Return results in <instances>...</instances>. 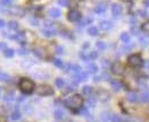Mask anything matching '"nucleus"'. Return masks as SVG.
I'll return each mask as SVG.
<instances>
[{
	"instance_id": "f257e3e1",
	"label": "nucleus",
	"mask_w": 149,
	"mask_h": 122,
	"mask_svg": "<svg viewBox=\"0 0 149 122\" xmlns=\"http://www.w3.org/2000/svg\"><path fill=\"white\" fill-rule=\"evenodd\" d=\"M83 102H84V101H83V98H82L81 95L74 94V95L70 96V97L65 101V105H66L68 109H71V110H73V111H76V110H79V109L82 107Z\"/></svg>"
},
{
	"instance_id": "f03ea898",
	"label": "nucleus",
	"mask_w": 149,
	"mask_h": 122,
	"mask_svg": "<svg viewBox=\"0 0 149 122\" xmlns=\"http://www.w3.org/2000/svg\"><path fill=\"white\" fill-rule=\"evenodd\" d=\"M18 87L24 93V94H31L33 91H34V83L28 79V78H22L18 83Z\"/></svg>"
},
{
	"instance_id": "7ed1b4c3",
	"label": "nucleus",
	"mask_w": 149,
	"mask_h": 122,
	"mask_svg": "<svg viewBox=\"0 0 149 122\" xmlns=\"http://www.w3.org/2000/svg\"><path fill=\"white\" fill-rule=\"evenodd\" d=\"M127 62L133 68H139V67H141L144 65V60H142L140 54H131L127 58Z\"/></svg>"
},
{
	"instance_id": "20e7f679",
	"label": "nucleus",
	"mask_w": 149,
	"mask_h": 122,
	"mask_svg": "<svg viewBox=\"0 0 149 122\" xmlns=\"http://www.w3.org/2000/svg\"><path fill=\"white\" fill-rule=\"evenodd\" d=\"M37 94L40 96H49V95L54 94V89L49 85H40L37 88Z\"/></svg>"
},
{
	"instance_id": "39448f33",
	"label": "nucleus",
	"mask_w": 149,
	"mask_h": 122,
	"mask_svg": "<svg viewBox=\"0 0 149 122\" xmlns=\"http://www.w3.org/2000/svg\"><path fill=\"white\" fill-rule=\"evenodd\" d=\"M67 19L70 22H77L81 19V13L76 9H72L67 13Z\"/></svg>"
},
{
	"instance_id": "423d86ee",
	"label": "nucleus",
	"mask_w": 149,
	"mask_h": 122,
	"mask_svg": "<svg viewBox=\"0 0 149 122\" xmlns=\"http://www.w3.org/2000/svg\"><path fill=\"white\" fill-rule=\"evenodd\" d=\"M112 71H113L114 75H116V76H121V75L124 73L125 68L121 62H115V63L112 66Z\"/></svg>"
},
{
	"instance_id": "0eeeda50",
	"label": "nucleus",
	"mask_w": 149,
	"mask_h": 122,
	"mask_svg": "<svg viewBox=\"0 0 149 122\" xmlns=\"http://www.w3.org/2000/svg\"><path fill=\"white\" fill-rule=\"evenodd\" d=\"M41 33H42V35L46 36V37H52V36L56 34V31H55V28H54L51 25H46L45 28H42Z\"/></svg>"
},
{
	"instance_id": "6e6552de",
	"label": "nucleus",
	"mask_w": 149,
	"mask_h": 122,
	"mask_svg": "<svg viewBox=\"0 0 149 122\" xmlns=\"http://www.w3.org/2000/svg\"><path fill=\"white\" fill-rule=\"evenodd\" d=\"M122 13H123V8H122V6L120 3H113L112 5V14H113V16L119 17V16L122 15Z\"/></svg>"
},
{
	"instance_id": "1a4fd4ad",
	"label": "nucleus",
	"mask_w": 149,
	"mask_h": 122,
	"mask_svg": "<svg viewBox=\"0 0 149 122\" xmlns=\"http://www.w3.org/2000/svg\"><path fill=\"white\" fill-rule=\"evenodd\" d=\"M87 78H88V73H84V71H80V73H75L74 76H73V79L75 80L76 84H79V83L85 80Z\"/></svg>"
},
{
	"instance_id": "9d476101",
	"label": "nucleus",
	"mask_w": 149,
	"mask_h": 122,
	"mask_svg": "<svg viewBox=\"0 0 149 122\" xmlns=\"http://www.w3.org/2000/svg\"><path fill=\"white\" fill-rule=\"evenodd\" d=\"M66 73H70V71H72V73H80V71H82L81 70V67L79 66V65H71V63H68L67 66H66V70H65Z\"/></svg>"
},
{
	"instance_id": "9b49d317",
	"label": "nucleus",
	"mask_w": 149,
	"mask_h": 122,
	"mask_svg": "<svg viewBox=\"0 0 149 122\" xmlns=\"http://www.w3.org/2000/svg\"><path fill=\"white\" fill-rule=\"evenodd\" d=\"M33 52H34V54H35L37 57H39L40 59H46V58H47L46 50L43 49V48H34Z\"/></svg>"
},
{
	"instance_id": "f8f14e48",
	"label": "nucleus",
	"mask_w": 149,
	"mask_h": 122,
	"mask_svg": "<svg viewBox=\"0 0 149 122\" xmlns=\"http://www.w3.org/2000/svg\"><path fill=\"white\" fill-rule=\"evenodd\" d=\"M48 15L51 18H58V17H60L62 13H60V10L58 8H51V9L48 10Z\"/></svg>"
},
{
	"instance_id": "ddd939ff",
	"label": "nucleus",
	"mask_w": 149,
	"mask_h": 122,
	"mask_svg": "<svg viewBox=\"0 0 149 122\" xmlns=\"http://www.w3.org/2000/svg\"><path fill=\"white\" fill-rule=\"evenodd\" d=\"M99 26H100V28H101V29L108 31V29H112V28H113V23H112V22H109V21H101Z\"/></svg>"
},
{
	"instance_id": "4468645a",
	"label": "nucleus",
	"mask_w": 149,
	"mask_h": 122,
	"mask_svg": "<svg viewBox=\"0 0 149 122\" xmlns=\"http://www.w3.org/2000/svg\"><path fill=\"white\" fill-rule=\"evenodd\" d=\"M110 86H112V88H113L114 91H116V92L122 88V84H121L119 80H116V79H114V80L110 81Z\"/></svg>"
},
{
	"instance_id": "2eb2a0df",
	"label": "nucleus",
	"mask_w": 149,
	"mask_h": 122,
	"mask_svg": "<svg viewBox=\"0 0 149 122\" xmlns=\"http://www.w3.org/2000/svg\"><path fill=\"white\" fill-rule=\"evenodd\" d=\"M105 11H106V6H105L104 3L97 5L96 8H95V13H96V14H104Z\"/></svg>"
},
{
	"instance_id": "dca6fc26",
	"label": "nucleus",
	"mask_w": 149,
	"mask_h": 122,
	"mask_svg": "<svg viewBox=\"0 0 149 122\" xmlns=\"http://www.w3.org/2000/svg\"><path fill=\"white\" fill-rule=\"evenodd\" d=\"M22 118V114H21V112L18 111V110H15L13 113H12V115H10V119L13 120V121H17V120H20Z\"/></svg>"
},
{
	"instance_id": "f3484780",
	"label": "nucleus",
	"mask_w": 149,
	"mask_h": 122,
	"mask_svg": "<svg viewBox=\"0 0 149 122\" xmlns=\"http://www.w3.org/2000/svg\"><path fill=\"white\" fill-rule=\"evenodd\" d=\"M139 43L141 47H147L149 44V40L147 36H144V35H140L139 36Z\"/></svg>"
},
{
	"instance_id": "a211bd4d",
	"label": "nucleus",
	"mask_w": 149,
	"mask_h": 122,
	"mask_svg": "<svg viewBox=\"0 0 149 122\" xmlns=\"http://www.w3.org/2000/svg\"><path fill=\"white\" fill-rule=\"evenodd\" d=\"M121 40H122L123 43H130V41H131V35H130L129 33H126V32H123V33L121 34Z\"/></svg>"
},
{
	"instance_id": "6ab92c4d",
	"label": "nucleus",
	"mask_w": 149,
	"mask_h": 122,
	"mask_svg": "<svg viewBox=\"0 0 149 122\" xmlns=\"http://www.w3.org/2000/svg\"><path fill=\"white\" fill-rule=\"evenodd\" d=\"M12 39H14V40H16V41H18V42H24L25 35L23 33H16L15 35L12 36Z\"/></svg>"
},
{
	"instance_id": "aec40b11",
	"label": "nucleus",
	"mask_w": 149,
	"mask_h": 122,
	"mask_svg": "<svg viewBox=\"0 0 149 122\" xmlns=\"http://www.w3.org/2000/svg\"><path fill=\"white\" fill-rule=\"evenodd\" d=\"M126 97H127V101H130V102H132V103H134V102H137V101L139 99V96H138L135 93H127Z\"/></svg>"
},
{
	"instance_id": "412c9836",
	"label": "nucleus",
	"mask_w": 149,
	"mask_h": 122,
	"mask_svg": "<svg viewBox=\"0 0 149 122\" xmlns=\"http://www.w3.org/2000/svg\"><path fill=\"white\" fill-rule=\"evenodd\" d=\"M14 54H15V51L10 48H6L3 50V55L6 58H12V57H14Z\"/></svg>"
},
{
	"instance_id": "4be33fe9",
	"label": "nucleus",
	"mask_w": 149,
	"mask_h": 122,
	"mask_svg": "<svg viewBox=\"0 0 149 122\" xmlns=\"http://www.w3.org/2000/svg\"><path fill=\"white\" fill-rule=\"evenodd\" d=\"M12 13L21 17V16H23V14H24V10H23L21 7H14V8L12 9Z\"/></svg>"
},
{
	"instance_id": "5701e85b",
	"label": "nucleus",
	"mask_w": 149,
	"mask_h": 122,
	"mask_svg": "<svg viewBox=\"0 0 149 122\" xmlns=\"http://www.w3.org/2000/svg\"><path fill=\"white\" fill-rule=\"evenodd\" d=\"M88 34H89V35H91V36H96V35H98V28H97L96 26H91V27H89V28H88Z\"/></svg>"
},
{
	"instance_id": "b1692460",
	"label": "nucleus",
	"mask_w": 149,
	"mask_h": 122,
	"mask_svg": "<svg viewBox=\"0 0 149 122\" xmlns=\"http://www.w3.org/2000/svg\"><path fill=\"white\" fill-rule=\"evenodd\" d=\"M54 114H55V118H56L57 120H62V119L64 118V112H63L62 109H57Z\"/></svg>"
},
{
	"instance_id": "393cba45",
	"label": "nucleus",
	"mask_w": 149,
	"mask_h": 122,
	"mask_svg": "<svg viewBox=\"0 0 149 122\" xmlns=\"http://www.w3.org/2000/svg\"><path fill=\"white\" fill-rule=\"evenodd\" d=\"M98 71V67L95 63H89L88 65V73H96Z\"/></svg>"
},
{
	"instance_id": "a878e982",
	"label": "nucleus",
	"mask_w": 149,
	"mask_h": 122,
	"mask_svg": "<svg viewBox=\"0 0 149 122\" xmlns=\"http://www.w3.org/2000/svg\"><path fill=\"white\" fill-rule=\"evenodd\" d=\"M10 80V76L8 73H3V71H0V81H9Z\"/></svg>"
},
{
	"instance_id": "bb28decb",
	"label": "nucleus",
	"mask_w": 149,
	"mask_h": 122,
	"mask_svg": "<svg viewBox=\"0 0 149 122\" xmlns=\"http://www.w3.org/2000/svg\"><path fill=\"white\" fill-rule=\"evenodd\" d=\"M8 28H9V29H13V31H16V29L18 28V23L15 22V21H10V22L8 23Z\"/></svg>"
},
{
	"instance_id": "cd10ccee",
	"label": "nucleus",
	"mask_w": 149,
	"mask_h": 122,
	"mask_svg": "<svg viewBox=\"0 0 149 122\" xmlns=\"http://www.w3.org/2000/svg\"><path fill=\"white\" fill-rule=\"evenodd\" d=\"M140 101H141V102H144V103L149 102V93L148 92H144V93H141V95H140Z\"/></svg>"
},
{
	"instance_id": "c85d7f7f",
	"label": "nucleus",
	"mask_w": 149,
	"mask_h": 122,
	"mask_svg": "<svg viewBox=\"0 0 149 122\" xmlns=\"http://www.w3.org/2000/svg\"><path fill=\"white\" fill-rule=\"evenodd\" d=\"M55 84H56V86H57L58 88H63L64 85H65V81H64L63 78H57L56 81H55Z\"/></svg>"
},
{
	"instance_id": "c756f323",
	"label": "nucleus",
	"mask_w": 149,
	"mask_h": 122,
	"mask_svg": "<svg viewBox=\"0 0 149 122\" xmlns=\"http://www.w3.org/2000/svg\"><path fill=\"white\" fill-rule=\"evenodd\" d=\"M99 99H101V101H108L109 99V94L107 92H101V93H99Z\"/></svg>"
},
{
	"instance_id": "7c9ffc66",
	"label": "nucleus",
	"mask_w": 149,
	"mask_h": 122,
	"mask_svg": "<svg viewBox=\"0 0 149 122\" xmlns=\"http://www.w3.org/2000/svg\"><path fill=\"white\" fill-rule=\"evenodd\" d=\"M52 63H54L56 67H58V68H63V67H64V63H63V61H62L60 59H54V60H52Z\"/></svg>"
},
{
	"instance_id": "2f4dec72",
	"label": "nucleus",
	"mask_w": 149,
	"mask_h": 122,
	"mask_svg": "<svg viewBox=\"0 0 149 122\" xmlns=\"http://www.w3.org/2000/svg\"><path fill=\"white\" fill-rule=\"evenodd\" d=\"M14 98H15V95H14V93H8V94H6L5 95V101L6 102H12V101H14Z\"/></svg>"
},
{
	"instance_id": "473e14b6",
	"label": "nucleus",
	"mask_w": 149,
	"mask_h": 122,
	"mask_svg": "<svg viewBox=\"0 0 149 122\" xmlns=\"http://www.w3.org/2000/svg\"><path fill=\"white\" fill-rule=\"evenodd\" d=\"M87 104H88L89 107H93L96 105V99L93 97H89L87 99Z\"/></svg>"
},
{
	"instance_id": "72a5a7b5",
	"label": "nucleus",
	"mask_w": 149,
	"mask_h": 122,
	"mask_svg": "<svg viewBox=\"0 0 149 122\" xmlns=\"http://www.w3.org/2000/svg\"><path fill=\"white\" fill-rule=\"evenodd\" d=\"M110 120L113 122H123V119H122L120 115H116V114L110 115Z\"/></svg>"
},
{
	"instance_id": "f704fd0d",
	"label": "nucleus",
	"mask_w": 149,
	"mask_h": 122,
	"mask_svg": "<svg viewBox=\"0 0 149 122\" xmlns=\"http://www.w3.org/2000/svg\"><path fill=\"white\" fill-rule=\"evenodd\" d=\"M91 93H92V87H90V86H84L83 87V94L90 95Z\"/></svg>"
},
{
	"instance_id": "c9c22d12",
	"label": "nucleus",
	"mask_w": 149,
	"mask_h": 122,
	"mask_svg": "<svg viewBox=\"0 0 149 122\" xmlns=\"http://www.w3.org/2000/svg\"><path fill=\"white\" fill-rule=\"evenodd\" d=\"M57 3L62 7H67L70 5V0H57Z\"/></svg>"
},
{
	"instance_id": "e433bc0d",
	"label": "nucleus",
	"mask_w": 149,
	"mask_h": 122,
	"mask_svg": "<svg viewBox=\"0 0 149 122\" xmlns=\"http://www.w3.org/2000/svg\"><path fill=\"white\" fill-rule=\"evenodd\" d=\"M142 31H144L146 34H148L149 35V21L145 22V23L142 24Z\"/></svg>"
},
{
	"instance_id": "4c0bfd02",
	"label": "nucleus",
	"mask_w": 149,
	"mask_h": 122,
	"mask_svg": "<svg viewBox=\"0 0 149 122\" xmlns=\"http://www.w3.org/2000/svg\"><path fill=\"white\" fill-rule=\"evenodd\" d=\"M97 49L98 50H105L106 49V43H104V42H101V41H99V42H97Z\"/></svg>"
},
{
	"instance_id": "58836bf2",
	"label": "nucleus",
	"mask_w": 149,
	"mask_h": 122,
	"mask_svg": "<svg viewBox=\"0 0 149 122\" xmlns=\"http://www.w3.org/2000/svg\"><path fill=\"white\" fill-rule=\"evenodd\" d=\"M98 57V53L96 51H92V52H89V59L90 60H95L96 58Z\"/></svg>"
},
{
	"instance_id": "ea45409f",
	"label": "nucleus",
	"mask_w": 149,
	"mask_h": 122,
	"mask_svg": "<svg viewBox=\"0 0 149 122\" xmlns=\"http://www.w3.org/2000/svg\"><path fill=\"white\" fill-rule=\"evenodd\" d=\"M17 52H18L20 55H26V54L28 53V51L26 49H24V48H20V49L17 50Z\"/></svg>"
},
{
	"instance_id": "a19ab883",
	"label": "nucleus",
	"mask_w": 149,
	"mask_h": 122,
	"mask_svg": "<svg viewBox=\"0 0 149 122\" xmlns=\"http://www.w3.org/2000/svg\"><path fill=\"white\" fill-rule=\"evenodd\" d=\"M30 23L33 25V26H38V25H39V22H38L35 18H31V19H30Z\"/></svg>"
},
{
	"instance_id": "79ce46f5",
	"label": "nucleus",
	"mask_w": 149,
	"mask_h": 122,
	"mask_svg": "<svg viewBox=\"0 0 149 122\" xmlns=\"http://www.w3.org/2000/svg\"><path fill=\"white\" fill-rule=\"evenodd\" d=\"M1 3L5 5V6H8L12 3V0H1Z\"/></svg>"
},
{
	"instance_id": "37998d69",
	"label": "nucleus",
	"mask_w": 149,
	"mask_h": 122,
	"mask_svg": "<svg viewBox=\"0 0 149 122\" xmlns=\"http://www.w3.org/2000/svg\"><path fill=\"white\" fill-rule=\"evenodd\" d=\"M56 51H57V53H58V54H62V53H63V51H64V49H63L62 47H56Z\"/></svg>"
},
{
	"instance_id": "c03bdc74",
	"label": "nucleus",
	"mask_w": 149,
	"mask_h": 122,
	"mask_svg": "<svg viewBox=\"0 0 149 122\" xmlns=\"http://www.w3.org/2000/svg\"><path fill=\"white\" fill-rule=\"evenodd\" d=\"M139 14H140L142 17H146V15H147V11H146V10H140V11H139Z\"/></svg>"
},
{
	"instance_id": "a18cd8bd",
	"label": "nucleus",
	"mask_w": 149,
	"mask_h": 122,
	"mask_svg": "<svg viewBox=\"0 0 149 122\" xmlns=\"http://www.w3.org/2000/svg\"><path fill=\"white\" fill-rule=\"evenodd\" d=\"M5 49H6V43L0 42V50H5Z\"/></svg>"
},
{
	"instance_id": "49530a36",
	"label": "nucleus",
	"mask_w": 149,
	"mask_h": 122,
	"mask_svg": "<svg viewBox=\"0 0 149 122\" xmlns=\"http://www.w3.org/2000/svg\"><path fill=\"white\" fill-rule=\"evenodd\" d=\"M24 110L26 111V112H31V111H32V109L30 107V105H26V106L24 107Z\"/></svg>"
},
{
	"instance_id": "de8ad7c7",
	"label": "nucleus",
	"mask_w": 149,
	"mask_h": 122,
	"mask_svg": "<svg viewBox=\"0 0 149 122\" xmlns=\"http://www.w3.org/2000/svg\"><path fill=\"white\" fill-rule=\"evenodd\" d=\"M131 31H132L133 33H138V28H137L135 26H132V27H131Z\"/></svg>"
},
{
	"instance_id": "09e8293b",
	"label": "nucleus",
	"mask_w": 149,
	"mask_h": 122,
	"mask_svg": "<svg viewBox=\"0 0 149 122\" xmlns=\"http://www.w3.org/2000/svg\"><path fill=\"white\" fill-rule=\"evenodd\" d=\"M90 47V44H89V42H85L84 44H83V49H88Z\"/></svg>"
},
{
	"instance_id": "8fccbe9b",
	"label": "nucleus",
	"mask_w": 149,
	"mask_h": 122,
	"mask_svg": "<svg viewBox=\"0 0 149 122\" xmlns=\"http://www.w3.org/2000/svg\"><path fill=\"white\" fill-rule=\"evenodd\" d=\"M102 65H104V67H106V66L108 67V66H109V62H108L107 60H104V61H102Z\"/></svg>"
},
{
	"instance_id": "3c124183",
	"label": "nucleus",
	"mask_w": 149,
	"mask_h": 122,
	"mask_svg": "<svg viewBox=\"0 0 149 122\" xmlns=\"http://www.w3.org/2000/svg\"><path fill=\"white\" fill-rule=\"evenodd\" d=\"M3 26H5V21L0 19V28H1V27H3Z\"/></svg>"
},
{
	"instance_id": "603ef678",
	"label": "nucleus",
	"mask_w": 149,
	"mask_h": 122,
	"mask_svg": "<svg viewBox=\"0 0 149 122\" xmlns=\"http://www.w3.org/2000/svg\"><path fill=\"white\" fill-rule=\"evenodd\" d=\"M145 3H146V6H148L149 7V0H146V1H145Z\"/></svg>"
},
{
	"instance_id": "864d4df0",
	"label": "nucleus",
	"mask_w": 149,
	"mask_h": 122,
	"mask_svg": "<svg viewBox=\"0 0 149 122\" xmlns=\"http://www.w3.org/2000/svg\"><path fill=\"white\" fill-rule=\"evenodd\" d=\"M124 1H130V0H124Z\"/></svg>"
},
{
	"instance_id": "5fc2aeb1",
	"label": "nucleus",
	"mask_w": 149,
	"mask_h": 122,
	"mask_svg": "<svg viewBox=\"0 0 149 122\" xmlns=\"http://www.w3.org/2000/svg\"><path fill=\"white\" fill-rule=\"evenodd\" d=\"M0 92H1V88H0Z\"/></svg>"
},
{
	"instance_id": "6e6d98bb",
	"label": "nucleus",
	"mask_w": 149,
	"mask_h": 122,
	"mask_svg": "<svg viewBox=\"0 0 149 122\" xmlns=\"http://www.w3.org/2000/svg\"><path fill=\"white\" fill-rule=\"evenodd\" d=\"M0 10H1V8H0Z\"/></svg>"
}]
</instances>
